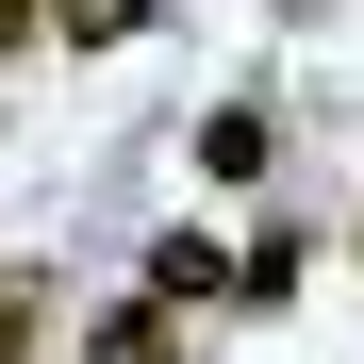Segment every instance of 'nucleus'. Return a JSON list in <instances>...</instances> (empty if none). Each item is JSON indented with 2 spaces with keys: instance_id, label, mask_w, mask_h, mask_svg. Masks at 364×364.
I'll return each mask as SVG.
<instances>
[{
  "instance_id": "1",
  "label": "nucleus",
  "mask_w": 364,
  "mask_h": 364,
  "mask_svg": "<svg viewBox=\"0 0 364 364\" xmlns=\"http://www.w3.org/2000/svg\"><path fill=\"white\" fill-rule=\"evenodd\" d=\"M149 298H166L182 331H199V315H232V249H215L199 215H182V232H149Z\"/></svg>"
},
{
  "instance_id": "2",
  "label": "nucleus",
  "mask_w": 364,
  "mask_h": 364,
  "mask_svg": "<svg viewBox=\"0 0 364 364\" xmlns=\"http://www.w3.org/2000/svg\"><path fill=\"white\" fill-rule=\"evenodd\" d=\"M83 364H182V315L166 298H116V315L83 331Z\"/></svg>"
},
{
  "instance_id": "3",
  "label": "nucleus",
  "mask_w": 364,
  "mask_h": 364,
  "mask_svg": "<svg viewBox=\"0 0 364 364\" xmlns=\"http://www.w3.org/2000/svg\"><path fill=\"white\" fill-rule=\"evenodd\" d=\"M298 265H315L298 232H249V249H232V315H282V298H298Z\"/></svg>"
},
{
  "instance_id": "4",
  "label": "nucleus",
  "mask_w": 364,
  "mask_h": 364,
  "mask_svg": "<svg viewBox=\"0 0 364 364\" xmlns=\"http://www.w3.org/2000/svg\"><path fill=\"white\" fill-rule=\"evenodd\" d=\"M199 182H265V100H215L199 116Z\"/></svg>"
},
{
  "instance_id": "5",
  "label": "nucleus",
  "mask_w": 364,
  "mask_h": 364,
  "mask_svg": "<svg viewBox=\"0 0 364 364\" xmlns=\"http://www.w3.org/2000/svg\"><path fill=\"white\" fill-rule=\"evenodd\" d=\"M149 17H166V0H50V33H67V50H133Z\"/></svg>"
},
{
  "instance_id": "6",
  "label": "nucleus",
  "mask_w": 364,
  "mask_h": 364,
  "mask_svg": "<svg viewBox=\"0 0 364 364\" xmlns=\"http://www.w3.org/2000/svg\"><path fill=\"white\" fill-rule=\"evenodd\" d=\"M50 348V265H0V364Z\"/></svg>"
},
{
  "instance_id": "7",
  "label": "nucleus",
  "mask_w": 364,
  "mask_h": 364,
  "mask_svg": "<svg viewBox=\"0 0 364 364\" xmlns=\"http://www.w3.org/2000/svg\"><path fill=\"white\" fill-rule=\"evenodd\" d=\"M33 33H50V0H0V50H33Z\"/></svg>"
}]
</instances>
